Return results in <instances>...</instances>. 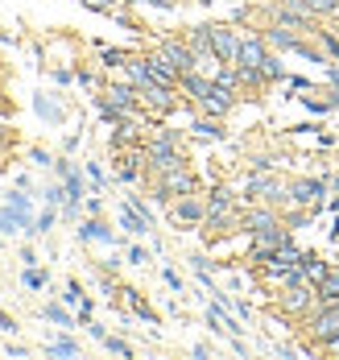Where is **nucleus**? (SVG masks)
I'll return each instance as SVG.
<instances>
[{"instance_id": "obj_1", "label": "nucleus", "mask_w": 339, "mask_h": 360, "mask_svg": "<svg viewBox=\"0 0 339 360\" xmlns=\"http://www.w3.org/2000/svg\"><path fill=\"white\" fill-rule=\"evenodd\" d=\"M306 331H310L314 348H331L339 340V302H319L306 315Z\"/></svg>"}, {"instance_id": "obj_2", "label": "nucleus", "mask_w": 339, "mask_h": 360, "mask_svg": "<svg viewBox=\"0 0 339 360\" xmlns=\"http://www.w3.org/2000/svg\"><path fill=\"white\" fill-rule=\"evenodd\" d=\"M281 199L290 203V186L277 174H269V170H257L253 179L244 182V203H269V207H277Z\"/></svg>"}, {"instance_id": "obj_3", "label": "nucleus", "mask_w": 339, "mask_h": 360, "mask_svg": "<svg viewBox=\"0 0 339 360\" xmlns=\"http://www.w3.org/2000/svg\"><path fill=\"white\" fill-rule=\"evenodd\" d=\"M319 307V294L310 282H298V286H286L277 294V311L286 315V319H306L310 311Z\"/></svg>"}, {"instance_id": "obj_4", "label": "nucleus", "mask_w": 339, "mask_h": 360, "mask_svg": "<svg viewBox=\"0 0 339 360\" xmlns=\"http://www.w3.org/2000/svg\"><path fill=\"white\" fill-rule=\"evenodd\" d=\"M194 191H199L194 174L187 170V162H178V166L161 170V179H157V203H170V199H178V195H194Z\"/></svg>"}, {"instance_id": "obj_5", "label": "nucleus", "mask_w": 339, "mask_h": 360, "mask_svg": "<svg viewBox=\"0 0 339 360\" xmlns=\"http://www.w3.org/2000/svg\"><path fill=\"white\" fill-rule=\"evenodd\" d=\"M182 162V153H178V137L174 133H157L149 145H145V166L149 170H170V166H178Z\"/></svg>"}, {"instance_id": "obj_6", "label": "nucleus", "mask_w": 339, "mask_h": 360, "mask_svg": "<svg viewBox=\"0 0 339 360\" xmlns=\"http://www.w3.org/2000/svg\"><path fill=\"white\" fill-rule=\"evenodd\" d=\"M273 21H281V25H290V30H298V34H314V30H319V17H314L302 0H277V4H273Z\"/></svg>"}, {"instance_id": "obj_7", "label": "nucleus", "mask_w": 339, "mask_h": 360, "mask_svg": "<svg viewBox=\"0 0 339 360\" xmlns=\"http://www.w3.org/2000/svg\"><path fill=\"white\" fill-rule=\"evenodd\" d=\"M327 179H294L290 182V203L294 207H314V216L327 207Z\"/></svg>"}, {"instance_id": "obj_8", "label": "nucleus", "mask_w": 339, "mask_h": 360, "mask_svg": "<svg viewBox=\"0 0 339 360\" xmlns=\"http://www.w3.org/2000/svg\"><path fill=\"white\" fill-rule=\"evenodd\" d=\"M170 219H174L178 228H199V224L207 219V203L199 199V191H194V195H178V199H170Z\"/></svg>"}, {"instance_id": "obj_9", "label": "nucleus", "mask_w": 339, "mask_h": 360, "mask_svg": "<svg viewBox=\"0 0 339 360\" xmlns=\"http://www.w3.org/2000/svg\"><path fill=\"white\" fill-rule=\"evenodd\" d=\"M157 54H161V63H166V67H174L178 75L199 71V58H194V50L187 46V37H182V41H174V37H170V41H161V46H157Z\"/></svg>"}, {"instance_id": "obj_10", "label": "nucleus", "mask_w": 339, "mask_h": 360, "mask_svg": "<svg viewBox=\"0 0 339 360\" xmlns=\"http://www.w3.org/2000/svg\"><path fill=\"white\" fill-rule=\"evenodd\" d=\"M236 100H240V91H232V87H220V83H211V91L194 104V108L203 112V116H215V120H224L227 112L236 108Z\"/></svg>"}, {"instance_id": "obj_11", "label": "nucleus", "mask_w": 339, "mask_h": 360, "mask_svg": "<svg viewBox=\"0 0 339 360\" xmlns=\"http://www.w3.org/2000/svg\"><path fill=\"white\" fill-rule=\"evenodd\" d=\"M207 37H211V50H215L220 63H236V54H240V34H236L232 25H207Z\"/></svg>"}, {"instance_id": "obj_12", "label": "nucleus", "mask_w": 339, "mask_h": 360, "mask_svg": "<svg viewBox=\"0 0 339 360\" xmlns=\"http://www.w3.org/2000/svg\"><path fill=\"white\" fill-rule=\"evenodd\" d=\"M265 54H269V41L265 34H240V54H236V67H261Z\"/></svg>"}, {"instance_id": "obj_13", "label": "nucleus", "mask_w": 339, "mask_h": 360, "mask_svg": "<svg viewBox=\"0 0 339 360\" xmlns=\"http://www.w3.org/2000/svg\"><path fill=\"white\" fill-rule=\"evenodd\" d=\"M265 41H269V46H273V50H290V54H294V50H298V30H290V25H281V21H273V25H269V30H265Z\"/></svg>"}, {"instance_id": "obj_14", "label": "nucleus", "mask_w": 339, "mask_h": 360, "mask_svg": "<svg viewBox=\"0 0 339 360\" xmlns=\"http://www.w3.org/2000/svg\"><path fill=\"white\" fill-rule=\"evenodd\" d=\"M203 203H207V216H227V212H240L227 186H211V195H207Z\"/></svg>"}, {"instance_id": "obj_15", "label": "nucleus", "mask_w": 339, "mask_h": 360, "mask_svg": "<svg viewBox=\"0 0 339 360\" xmlns=\"http://www.w3.org/2000/svg\"><path fill=\"white\" fill-rule=\"evenodd\" d=\"M79 240H95V245H112L116 232L108 224H100V219H83L79 224Z\"/></svg>"}, {"instance_id": "obj_16", "label": "nucleus", "mask_w": 339, "mask_h": 360, "mask_svg": "<svg viewBox=\"0 0 339 360\" xmlns=\"http://www.w3.org/2000/svg\"><path fill=\"white\" fill-rule=\"evenodd\" d=\"M120 228H124V232H133V236H145V232H153V224L141 216L133 203H124V207H120Z\"/></svg>"}, {"instance_id": "obj_17", "label": "nucleus", "mask_w": 339, "mask_h": 360, "mask_svg": "<svg viewBox=\"0 0 339 360\" xmlns=\"http://www.w3.org/2000/svg\"><path fill=\"white\" fill-rule=\"evenodd\" d=\"M298 269H302V278H306V282H310V286H319V278H323V274H327V269H331V265H327V261H323V257H319V252H302Z\"/></svg>"}, {"instance_id": "obj_18", "label": "nucleus", "mask_w": 339, "mask_h": 360, "mask_svg": "<svg viewBox=\"0 0 339 360\" xmlns=\"http://www.w3.org/2000/svg\"><path fill=\"white\" fill-rule=\"evenodd\" d=\"M190 133H194V137H199V141H224L227 133H224V124H220V120H215V116H199V120H194V129H190Z\"/></svg>"}, {"instance_id": "obj_19", "label": "nucleus", "mask_w": 339, "mask_h": 360, "mask_svg": "<svg viewBox=\"0 0 339 360\" xmlns=\"http://www.w3.org/2000/svg\"><path fill=\"white\" fill-rule=\"evenodd\" d=\"M261 75H265V83H286L290 79V71H286V58L281 54H265V63H261Z\"/></svg>"}, {"instance_id": "obj_20", "label": "nucleus", "mask_w": 339, "mask_h": 360, "mask_svg": "<svg viewBox=\"0 0 339 360\" xmlns=\"http://www.w3.org/2000/svg\"><path fill=\"white\" fill-rule=\"evenodd\" d=\"M314 294H319V302H339V269H327V274L319 278Z\"/></svg>"}, {"instance_id": "obj_21", "label": "nucleus", "mask_w": 339, "mask_h": 360, "mask_svg": "<svg viewBox=\"0 0 339 360\" xmlns=\"http://www.w3.org/2000/svg\"><path fill=\"white\" fill-rule=\"evenodd\" d=\"M41 319H50L54 327H75L71 311H67V307H58V302H46V307H41Z\"/></svg>"}, {"instance_id": "obj_22", "label": "nucleus", "mask_w": 339, "mask_h": 360, "mask_svg": "<svg viewBox=\"0 0 339 360\" xmlns=\"http://www.w3.org/2000/svg\"><path fill=\"white\" fill-rule=\"evenodd\" d=\"M34 108H38L41 120H50V124H62V108H58L50 96H38V100H34Z\"/></svg>"}, {"instance_id": "obj_23", "label": "nucleus", "mask_w": 339, "mask_h": 360, "mask_svg": "<svg viewBox=\"0 0 339 360\" xmlns=\"http://www.w3.org/2000/svg\"><path fill=\"white\" fill-rule=\"evenodd\" d=\"M314 37L323 41V54H327L331 63H339V30H314Z\"/></svg>"}, {"instance_id": "obj_24", "label": "nucleus", "mask_w": 339, "mask_h": 360, "mask_svg": "<svg viewBox=\"0 0 339 360\" xmlns=\"http://www.w3.org/2000/svg\"><path fill=\"white\" fill-rule=\"evenodd\" d=\"M46 352H50V356H79V344L71 340V335H58V340L46 344Z\"/></svg>"}, {"instance_id": "obj_25", "label": "nucleus", "mask_w": 339, "mask_h": 360, "mask_svg": "<svg viewBox=\"0 0 339 360\" xmlns=\"http://www.w3.org/2000/svg\"><path fill=\"white\" fill-rule=\"evenodd\" d=\"M124 294H128V302H133V311H137V315H141L145 323H153V327H157V311H153L149 302H145V298H141L137 290H124Z\"/></svg>"}, {"instance_id": "obj_26", "label": "nucleus", "mask_w": 339, "mask_h": 360, "mask_svg": "<svg viewBox=\"0 0 339 360\" xmlns=\"http://www.w3.org/2000/svg\"><path fill=\"white\" fill-rule=\"evenodd\" d=\"M0 232H25V216L13 207H0Z\"/></svg>"}, {"instance_id": "obj_27", "label": "nucleus", "mask_w": 339, "mask_h": 360, "mask_svg": "<svg viewBox=\"0 0 339 360\" xmlns=\"http://www.w3.org/2000/svg\"><path fill=\"white\" fill-rule=\"evenodd\" d=\"M54 219H58V207H50V203H46V212H41V216L34 219V228H29V236H46V232L54 228Z\"/></svg>"}, {"instance_id": "obj_28", "label": "nucleus", "mask_w": 339, "mask_h": 360, "mask_svg": "<svg viewBox=\"0 0 339 360\" xmlns=\"http://www.w3.org/2000/svg\"><path fill=\"white\" fill-rule=\"evenodd\" d=\"M302 4H306L314 17H335L339 13V0H302Z\"/></svg>"}, {"instance_id": "obj_29", "label": "nucleus", "mask_w": 339, "mask_h": 360, "mask_svg": "<svg viewBox=\"0 0 339 360\" xmlns=\"http://www.w3.org/2000/svg\"><path fill=\"white\" fill-rule=\"evenodd\" d=\"M21 282H25V286H29V290H46V286H50V274H46V269H34V265H29Z\"/></svg>"}, {"instance_id": "obj_30", "label": "nucleus", "mask_w": 339, "mask_h": 360, "mask_svg": "<svg viewBox=\"0 0 339 360\" xmlns=\"http://www.w3.org/2000/svg\"><path fill=\"white\" fill-rule=\"evenodd\" d=\"M104 348H108V352H112V356H133V344H128V340H120V335H108V340H104Z\"/></svg>"}, {"instance_id": "obj_31", "label": "nucleus", "mask_w": 339, "mask_h": 360, "mask_svg": "<svg viewBox=\"0 0 339 360\" xmlns=\"http://www.w3.org/2000/svg\"><path fill=\"white\" fill-rule=\"evenodd\" d=\"M302 108L314 112V116H327V112H331V100H314V96H302Z\"/></svg>"}, {"instance_id": "obj_32", "label": "nucleus", "mask_w": 339, "mask_h": 360, "mask_svg": "<svg viewBox=\"0 0 339 360\" xmlns=\"http://www.w3.org/2000/svg\"><path fill=\"white\" fill-rule=\"evenodd\" d=\"M124 63H128V54H124V50H104V67H108V71L124 67Z\"/></svg>"}, {"instance_id": "obj_33", "label": "nucleus", "mask_w": 339, "mask_h": 360, "mask_svg": "<svg viewBox=\"0 0 339 360\" xmlns=\"http://www.w3.org/2000/svg\"><path fill=\"white\" fill-rule=\"evenodd\" d=\"M62 298H67L71 307H79V302H83V286H79V282H67V294H62Z\"/></svg>"}, {"instance_id": "obj_34", "label": "nucleus", "mask_w": 339, "mask_h": 360, "mask_svg": "<svg viewBox=\"0 0 339 360\" xmlns=\"http://www.w3.org/2000/svg\"><path fill=\"white\" fill-rule=\"evenodd\" d=\"M87 179L95 182V191H100V186H104V170H100L95 162H87Z\"/></svg>"}, {"instance_id": "obj_35", "label": "nucleus", "mask_w": 339, "mask_h": 360, "mask_svg": "<svg viewBox=\"0 0 339 360\" xmlns=\"http://www.w3.org/2000/svg\"><path fill=\"white\" fill-rule=\"evenodd\" d=\"M161 278H166V286L174 290V294H182V278H178V274H174V269H166V274H161Z\"/></svg>"}, {"instance_id": "obj_36", "label": "nucleus", "mask_w": 339, "mask_h": 360, "mask_svg": "<svg viewBox=\"0 0 339 360\" xmlns=\"http://www.w3.org/2000/svg\"><path fill=\"white\" fill-rule=\"evenodd\" d=\"M128 261H133V265H145V261H149V252H145V249H137V245H133V249H128Z\"/></svg>"}, {"instance_id": "obj_37", "label": "nucleus", "mask_w": 339, "mask_h": 360, "mask_svg": "<svg viewBox=\"0 0 339 360\" xmlns=\"http://www.w3.org/2000/svg\"><path fill=\"white\" fill-rule=\"evenodd\" d=\"M190 356H194V360H207V356H211V348H207V344H194V348H190Z\"/></svg>"}, {"instance_id": "obj_38", "label": "nucleus", "mask_w": 339, "mask_h": 360, "mask_svg": "<svg viewBox=\"0 0 339 360\" xmlns=\"http://www.w3.org/2000/svg\"><path fill=\"white\" fill-rule=\"evenodd\" d=\"M87 331H91V335H95V340H100V344H104V340H108V331H104V327H100V323H87Z\"/></svg>"}, {"instance_id": "obj_39", "label": "nucleus", "mask_w": 339, "mask_h": 360, "mask_svg": "<svg viewBox=\"0 0 339 360\" xmlns=\"http://www.w3.org/2000/svg\"><path fill=\"white\" fill-rule=\"evenodd\" d=\"M145 4H153V8H174V0H145Z\"/></svg>"}, {"instance_id": "obj_40", "label": "nucleus", "mask_w": 339, "mask_h": 360, "mask_svg": "<svg viewBox=\"0 0 339 360\" xmlns=\"http://www.w3.org/2000/svg\"><path fill=\"white\" fill-rule=\"evenodd\" d=\"M327 352H331V356H339V340H335V344H331V348H327Z\"/></svg>"}, {"instance_id": "obj_41", "label": "nucleus", "mask_w": 339, "mask_h": 360, "mask_svg": "<svg viewBox=\"0 0 339 360\" xmlns=\"http://www.w3.org/2000/svg\"><path fill=\"white\" fill-rule=\"evenodd\" d=\"M0 75H4V67H0Z\"/></svg>"}]
</instances>
